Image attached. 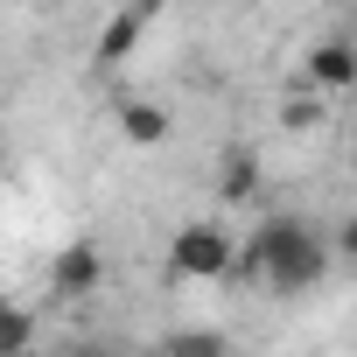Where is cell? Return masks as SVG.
Masks as SVG:
<instances>
[{"mask_svg":"<svg viewBox=\"0 0 357 357\" xmlns=\"http://www.w3.org/2000/svg\"><path fill=\"white\" fill-rule=\"evenodd\" d=\"M322 266H329L322 231H315L308 218H287V211H273V218L245 238V252L231 259V273H252V280H266L273 294H301V287H315Z\"/></svg>","mask_w":357,"mask_h":357,"instance_id":"cell-1","label":"cell"},{"mask_svg":"<svg viewBox=\"0 0 357 357\" xmlns=\"http://www.w3.org/2000/svg\"><path fill=\"white\" fill-rule=\"evenodd\" d=\"M231 259H238V245H231L225 225H183V231L168 238V266L183 273V280H225Z\"/></svg>","mask_w":357,"mask_h":357,"instance_id":"cell-2","label":"cell"},{"mask_svg":"<svg viewBox=\"0 0 357 357\" xmlns=\"http://www.w3.org/2000/svg\"><path fill=\"white\" fill-rule=\"evenodd\" d=\"M50 280H56V294H63V301H91V294H98V280H105V259H98V245H91V238H70V245L56 252Z\"/></svg>","mask_w":357,"mask_h":357,"instance_id":"cell-3","label":"cell"},{"mask_svg":"<svg viewBox=\"0 0 357 357\" xmlns=\"http://www.w3.org/2000/svg\"><path fill=\"white\" fill-rule=\"evenodd\" d=\"M147 22H154V0H133L126 15H112V22H105V36H98V63H126V56L140 50Z\"/></svg>","mask_w":357,"mask_h":357,"instance_id":"cell-4","label":"cell"},{"mask_svg":"<svg viewBox=\"0 0 357 357\" xmlns=\"http://www.w3.org/2000/svg\"><path fill=\"white\" fill-rule=\"evenodd\" d=\"M218 197H225V204H252V197H259V154H252V147H225Z\"/></svg>","mask_w":357,"mask_h":357,"instance_id":"cell-5","label":"cell"},{"mask_svg":"<svg viewBox=\"0 0 357 357\" xmlns=\"http://www.w3.org/2000/svg\"><path fill=\"white\" fill-rule=\"evenodd\" d=\"M308 84H322V91H350V84H357V50H350V43H322V50L308 56Z\"/></svg>","mask_w":357,"mask_h":357,"instance_id":"cell-6","label":"cell"},{"mask_svg":"<svg viewBox=\"0 0 357 357\" xmlns=\"http://www.w3.org/2000/svg\"><path fill=\"white\" fill-rule=\"evenodd\" d=\"M119 133H126L133 147H161V140H168V112L133 98V105H119Z\"/></svg>","mask_w":357,"mask_h":357,"instance_id":"cell-7","label":"cell"},{"mask_svg":"<svg viewBox=\"0 0 357 357\" xmlns=\"http://www.w3.org/2000/svg\"><path fill=\"white\" fill-rule=\"evenodd\" d=\"M161 357H231V336L225 329H175V336H161Z\"/></svg>","mask_w":357,"mask_h":357,"instance_id":"cell-8","label":"cell"},{"mask_svg":"<svg viewBox=\"0 0 357 357\" xmlns=\"http://www.w3.org/2000/svg\"><path fill=\"white\" fill-rule=\"evenodd\" d=\"M36 350V315L22 301H0V357H29Z\"/></svg>","mask_w":357,"mask_h":357,"instance_id":"cell-9","label":"cell"},{"mask_svg":"<svg viewBox=\"0 0 357 357\" xmlns=\"http://www.w3.org/2000/svg\"><path fill=\"white\" fill-rule=\"evenodd\" d=\"M287 126H315V98H294L287 105Z\"/></svg>","mask_w":357,"mask_h":357,"instance_id":"cell-10","label":"cell"},{"mask_svg":"<svg viewBox=\"0 0 357 357\" xmlns=\"http://www.w3.org/2000/svg\"><path fill=\"white\" fill-rule=\"evenodd\" d=\"M63 357H119V350H112V343H91V336H84V343H70Z\"/></svg>","mask_w":357,"mask_h":357,"instance_id":"cell-11","label":"cell"},{"mask_svg":"<svg viewBox=\"0 0 357 357\" xmlns=\"http://www.w3.org/2000/svg\"><path fill=\"white\" fill-rule=\"evenodd\" d=\"M336 252H343V259H357V218H350V225L336 231Z\"/></svg>","mask_w":357,"mask_h":357,"instance_id":"cell-12","label":"cell"},{"mask_svg":"<svg viewBox=\"0 0 357 357\" xmlns=\"http://www.w3.org/2000/svg\"><path fill=\"white\" fill-rule=\"evenodd\" d=\"M29 8H50V0H29Z\"/></svg>","mask_w":357,"mask_h":357,"instance_id":"cell-13","label":"cell"}]
</instances>
